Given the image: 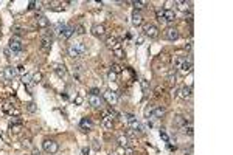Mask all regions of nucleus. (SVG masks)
I'll use <instances>...</instances> for the list:
<instances>
[{
    "mask_svg": "<svg viewBox=\"0 0 233 155\" xmlns=\"http://www.w3.org/2000/svg\"><path fill=\"white\" fill-rule=\"evenodd\" d=\"M86 51H87V47H86L84 42H75L67 48V55L72 59H79Z\"/></svg>",
    "mask_w": 233,
    "mask_h": 155,
    "instance_id": "nucleus-1",
    "label": "nucleus"
},
{
    "mask_svg": "<svg viewBox=\"0 0 233 155\" xmlns=\"http://www.w3.org/2000/svg\"><path fill=\"white\" fill-rule=\"evenodd\" d=\"M179 68H180L182 75H188V73H191V70H193V57L190 56L188 59H183L182 64L179 65Z\"/></svg>",
    "mask_w": 233,
    "mask_h": 155,
    "instance_id": "nucleus-6",
    "label": "nucleus"
},
{
    "mask_svg": "<svg viewBox=\"0 0 233 155\" xmlns=\"http://www.w3.org/2000/svg\"><path fill=\"white\" fill-rule=\"evenodd\" d=\"M3 112L8 113V115H11V116H19L20 115V110L17 109V107H12L11 104H5L3 106Z\"/></svg>",
    "mask_w": 233,
    "mask_h": 155,
    "instance_id": "nucleus-16",
    "label": "nucleus"
},
{
    "mask_svg": "<svg viewBox=\"0 0 233 155\" xmlns=\"http://www.w3.org/2000/svg\"><path fill=\"white\" fill-rule=\"evenodd\" d=\"M87 101L92 107H95V109H101L103 107V98H100L98 95H89Z\"/></svg>",
    "mask_w": 233,
    "mask_h": 155,
    "instance_id": "nucleus-9",
    "label": "nucleus"
},
{
    "mask_svg": "<svg viewBox=\"0 0 233 155\" xmlns=\"http://www.w3.org/2000/svg\"><path fill=\"white\" fill-rule=\"evenodd\" d=\"M160 137H162L163 140H165V141H168V135H166L165 132H160Z\"/></svg>",
    "mask_w": 233,
    "mask_h": 155,
    "instance_id": "nucleus-48",
    "label": "nucleus"
},
{
    "mask_svg": "<svg viewBox=\"0 0 233 155\" xmlns=\"http://www.w3.org/2000/svg\"><path fill=\"white\" fill-rule=\"evenodd\" d=\"M22 84H23V85H30V84H31V75H30V73H25V75H22Z\"/></svg>",
    "mask_w": 233,
    "mask_h": 155,
    "instance_id": "nucleus-30",
    "label": "nucleus"
},
{
    "mask_svg": "<svg viewBox=\"0 0 233 155\" xmlns=\"http://www.w3.org/2000/svg\"><path fill=\"white\" fill-rule=\"evenodd\" d=\"M53 70H54V73H56L58 78H62L64 79L67 76V68H65L64 64H53Z\"/></svg>",
    "mask_w": 233,
    "mask_h": 155,
    "instance_id": "nucleus-10",
    "label": "nucleus"
},
{
    "mask_svg": "<svg viewBox=\"0 0 233 155\" xmlns=\"http://www.w3.org/2000/svg\"><path fill=\"white\" fill-rule=\"evenodd\" d=\"M168 81L169 82H176V68H173L168 73Z\"/></svg>",
    "mask_w": 233,
    "mask_h": 155,
    "instance_id": "nucleus-32",
    "label": "nucleus"
},
{
    "mask_svg": "<svg viewBox=\"0 0 233 155\" xmlns=\"http://www.w3.org/2000/svg\"><path fill=\"white\" fill-rule=\"evenodd\" d=\"M141 89H143V92H148V89H149V82L146 79H143L141 81Z\"/></svg>",
    "mask_w": 233,
    "mask_h": 155,
    "instance_id": "nucleus-40",
    "label": "nucleus"
},
{
    "mask_svg": "<svg viewBox=\"0 0 233 155\" xmlns=\"http://www.w3.org/2000/svg\"><path fill=\"white\" fill-rule=\"evenodd\" d=\"M42 149L47 154H56L59 151V144L54 140H45L42 143Z\"/></svg>",
    "mask_w": 233,
    "mask_h": 155,
    "instance_id": "nucleus-3",
    "label": "nucleus"
},
{
    "mask_svg": "<svg viewBox=\"0 0 233 155\" xmlns=\"http://www.w3.org/2000/svg\"><path fill=\"white\" fill-rule=\"evenodd\" d=\"M163 115H165V109H163V107H154V110L151 112V115H149L148 119H159Z\"/></svg>",
    "mask_w": 233,
    "mask_h": 155,
    "instance_id": "nucleus-14",
    "label": "nucleus"
},
{
    "mask_svg": "<svg viewBox=\"0 0 233 155\" xmlns=\"http://www.w3.org/2000/svg\"><path fill=\"white\" fill-rule=\"evenodd\" d=\"M132 5L135 6V11H138L141 8H145L146 6V2H132Z\"/></svg>",
    "mask_w": 233,
    "mask_h": 155,
    "instance_id": "nucleus-33",
    "label": "nucleus"
},
{
    "mask_svg": "<svg viewBox=\"0 0 233 155\" xmlns=\"http://www.w3.org/2000/svg\"><path fill=\"white\" fill-rule=\"evenodd\" d=\"M92 147H93V151H100L101 149V144H100V141L98 140H95V141H92Z\"/></svg>",
    "mask_w": 233,
    "mask_h": 155,
    "instance_id": "nucleus-38",
    "label": "nucleus"
},
{
    "mask_svg": "<svg viewBox=\"0 0 233 155\" xmlns=\"http://www.w3.org/2000/svg\"><path fill=\"white\" fill-rule=\"evenodd\" d=\"M129 127H131L132 130H135L137 133H141V132H143V126L138 123V119H135V121H132V123H129Z\"/></svg>",
    "mask_w": 233,
    "mask_h": 155,
    "instance_id": "nucleus-25",
    "label": "nucleus"
},
{
    "mask_svg": "<svg viewBox=\"0 0 233 155\" xmlns=\"http://www.w3.org/2000/svg\"><path fill=\"white\" fill-rule=\"evenodd\" d=\"M8 48L11 50V53H12V55H17V53H20V51H22V48H23L22 39H20V37H17V36L11 37V40H10V45H8Z\"/></svg>",
    "mask_w": 233,
    "mask_h": 155,
    "instance_id": "nucleus-2",
    "label": "nucleus"
},
{
    "mask_svg": "<svg viewBox=\"0 0 233 155\" xmlns=\"http://www.w3.org/2000/svg\"><path fill=\"white\" fill-rule=\"evenodd\" d=\"M174 124L180 129L183 124H187V118H183V116H176V118H174Z\"/></svg>",
    "mask_w": 233,
    "mask_h": 155,
    "instance_id": "nucleus-28",
    "label": "nucleus"
},
{
    "mask_svg": "<svg viewBox=\"0 0 233 155\" xmlns=\"http://www.w3.org/2000/svg\"><path fill=\"white\" fill-rule=\"evenodd\" d=\"M123 116L126 118L127 123H132V121H135V119H137V116H135V115H132V113H125Z\"/></svg>",
    "mask_w": 233,
    "mask_h": 155,
    "instance_id": "nucleus-35",
    "label": "nucleus"
},
{
    "mask_svg": "<svg viewBox=\"0 0 233 155\" xmlns=\"http://www.w3.org/2000/svg\"><path fill=\"white\" fill-rule=\"evenodd\" d=\"M180 132L183 133V135L193 137V133H194V127H193V124H183V126L180 127Z\"/></svg>",
    "mask_w": 233,
    "mask_h": 155,
    "instance_id": "nucleus-21",
    "label": "nucleus"
},
{
    "mask_svg": "<svg viewBox=\"0 0 233 155\" xmlns=\"http://www.w3.org/2000/svg\"><path fill=\"white\" fill-rule=\"evenodd\" d=\"M36 22H37V26H40V28H48V25H50V20L47 19L44 14H37L36 16Z\"/></svg>",
    "mask_w": 233,
    "mask_h": 155,
    "instance_id": "nucleus-19",
    "label": "nucleus"
},
{
    "mask_svg": "<svg viewBox=\"0 0 233 155\" xmlns=\"http://www.w3.org/2000/svg\"><path fill=\"white\" fill-rule=\"evenodd\" d=\"M174 5H177V8L180 11H191V8H193L191 2H174Z\"/></svg>",
    "mask_w": 233,
    "mask_h": 155,
    "instance_id": "nucleus-22",
    "label": "nucleus"
},
{
    "mask_svg": "<svg viewBox=\"0 0 233 155\" xmlns=\"http://www.w3.org/2000/svg\"><path fill=\"white\" fill-rule=\"evenodd\" d=\"M162 19H163V22H174L176 20V14H174V11L173 9H169V8H165V9H162Z\"/></svg>",
    "mask_w": 233,
    "mask_h": 155,
    "instance_id": "nucleus-7",
    "label": "nucleus"
},
{
    "mask_svg": "<svg viewBox=\"0 0 233 155\" xmlns=\"http://www.w3.org/2000/svg\"><path fill=\"white\" fill-rule=\"evenodd\" d=\"M143 40H145V36H138V37H137V45L143 44Z\"/></svg>",
    "mask_w": 233,
    "mask_h": 155,
    "instance_id": "nucleus-46",
    "label": "nucleus"
},
{
    "mask_svg": "<svg viewBox=\"0 0 233 155\" xmlns=\"http://www.w3.org/2000/svg\"><path fill=\"white\" fill-rule=\"evenodd\" d=\"M165 37L168 40H177V39L180 37V34H179V31H177L176 28H168L165 31Z\"/></svg>",
    "mask_w": 233,
    "mask_h": 155,
    "instance_id": "nucleus-17",
    "label": "nucleus"
},
{
    "mask_svg": "<svg viewBox=\"0 0 233 155\" xmlns=\"http://www.w3.org/2000/svg\"><path fill=\"white\" fill-rule=\"evenodd\" d=\"M114 53H115L116 57H125V51H123L121 47H120V48H116V50H114Z\"/></svg>",
    "mask_w": 233,
    "mask_h": 155,
    "instance_id": "nucleus-36",
    "label": "nucleus"
},
{
    "mask_svg": "<svg viewBox=\"0 0 233 155\" xmlns=\"http://www.w3.org/2000/svg\"><path fill=\"white\" fill-rule=\"evenodd\" d=\"M20 129H22V124H11V130H14V132H19Z\"/></svg>",
    "mask_w": 233,
    "mask_h": 155,
    "instance_id": "nucleus-44",
    "label": "nucleus"
},
{
    "mask_svg": "<svg viewBox=\"0 0 233 155\" xmlns=\"http://www.w3.org/2000/svg\"><path fill=\"white\" fill-rule=\"evenodd\" d=\"M116 78H118V75H116L115 71H112V70L109 71V75H107V79L111 81V82H115V81H116Z\"/></svg>",
    "mask_w": 233,
    "mask_h": 155,
    "instance_id": "nucleus-34",
    "label": "nucleus"
},
{
    "mask_svg": "<svg viewBox=\"0 0 233 155\" xmlns=\"http://www.w3.org/2000/svg\"><path fill=\"white\" fill-rule=\"evenodd\" d=\"M111 70H112V71H115L116 75H118V73H121V70H123V68H121L120 65H115V64H114V65L111 67Z\"/></svg>",
    "mask_w": 233,
    "mask_h": 155,
    "instance_id": "nucleus-41",
    "label": "nucleus"
},
{
    "mask_svg": "<svg viewBox=\"0 0 233 155\" xmlns=\"http://www.w3.org/2000/svg\"><path fill=\"white\" fill-rule=\"evenodd\" d=\"M12 33H16V34H19V33H20V26H14V28H12Z\"/></svg>",
    "mask_w": 233,
    "mask_h": 155,
    "instance_id": "nucleus-49",
    "label": "nucleus"
},
{
    "mask_svg": "<svg viewBox=\"0 0 233 155\" xmlns=\"http://www.w3.org/2000/svg\"><path fill=\"white\" fill-rule=\"evenodd\" d=\"M65 28V23H61V22H58L56 25H54V33H58V34H61V33H62V30Z\"/></svg>",
    "mask_w": 233,
    "mask_h": 155,
    "instance_id": "nucleus-31",
    "label": "nucleus"
},
{
    "mask_svg": "<svg viewBox=\"0 0 233 155\" xmlns=\"http://www.w3.org/2000/svg\"><path fill=\"white\" fill-rule=\"evenodd\" d=\"M26 110L31 112V113L36 112V104H34V103H28V104H26Z\"/></svg>",
    "mask_w": 233,
    "mask_h": 155,
    "instance_id": "nucleus-39",
    "label": "nucleus"
},
{
    "mask_svg": "<svg viewBox=\"0 0 233 155\" xmlns=\"http://www.w3.org/2000/svg\"><path fill=\"white\" fill-rule=\"evenodd\" d=\"M73 33H75V26H72V25H65V28L62 30V33H61V37H62L64 40H67V39H70L72 36H73Z\"/></svg>",
    "mask_w": 233,
    "mask_h": 155,
    "instance_id": "nucleus-15",
    "label": "nucleus"
},
{
    "mask_svg": "<svg viewBox=\"0 0 233 155\" xmlns=\"http://www.w3.org/2000/svg\"><path fill=\"white\" fill-rule=\"evenodd\" d=\"M5 55L8 56V57H11V50L10 48H5Z\"/></svg>",
    "mask_w": 233,
    "mask_h": 155,
    "instance_id": "nucleus-52",
    "label": "nucleus"
},
{
    "mask_svg": "<svg viewBox=\"0 0 233 155\" xmlns=\"http://www.w3.org/2000/svg\"><path fill=\"white\" fill-rule=\"evenodd\" d=\"M103 126H104L106 129H112V126H114V119H112V116L104 115V118H103Z\"/></svg>",
    "mask_w": 233,
    "mask_h": 155,
    "instance_id": "nucleus-26",
    "label": "nucleus"
},
{
    "mask_svg": "<svg viewBox=\"0 0 233 155\" xmlns=\"http://www.w3.org/2000/svg\"><path fill=\"white\" fill-rule=\"evenodd\" d=\"M109 155H116V154H109Z\"/></svg>",
    "mask_w": 233,
    "mask_h": 155,
    "instance_id": "nucleus-56",
    "label": "nucleus"
},
{
    "mask_svg": "<svg viewBox=\"0 0 233 155\" xmlns=\"http://www.w3.org/2000/svg\"><path fill=\"white\" fill-rule=\"evenodd\" d=\"M40 81H42V73H34V75H31V82L33 84H39Z\"/></svg>",
    "mask_w": 233,
    "mask_h": 155,
    "instance_id": "nucleus-29",
    "label": "nucleus"
},
{
    "mask_svg": "<svg viewBox=\"0 0 233 155\" xmlns=\"http://www.w3.org/2000/svg\"><path fill=\"white\" fill-rule=\"evenodd\" d=\"M143 36L145 37H149V39H157L159 37V28L155 25H145L143 28Z\"/></svg>",
    "mask_w": 233,
    "mask_h": 155,
    "instance_id": "nucleus-4",
    "label": "nucleus"
},
{
    "mask_svg": "<svg viewBox=\"0 0 233 155\" xmlns=\"http://www.w3.org/2000/svg\"><path fill=\"white\" fill-rule=\"evenodd\" d=\"M23 146L30 147V146H31V144H30V140H23Z\"/></svg>",
    "mask_w": 233,
    "mask_h": 155,
    "instance_id": "nucleus-53",
    "label": "nucleus"
},
{
    "mask_svg": "<svg viewBox=\"0 0 233 155\" xmlns=\"http://www.w3.org/2000/svg\"><path fill=\"white\" fill-rule=\"evenodd\" d=\"M92 34L95 36V37H103L106 34V28H104V25H93L92 26Z\"/></svg>",
    "mask_w": 233,
    "mask_h": 155,
    "instance_id": "nucleus-13",
    "label": "nucleus"
},
{
    "mask_svg": "<svg viewBox=\"0 0 233 155\" xmlns=\"http://www.w3.org/2000/svg\"><path fill=\"white\" fill-rule=\"evenodd\" d=\"M75 103H76V104L79 106L81 103H83V98H81V96H76V99H75Z\"/></svg>",
    "mask_w": 233,
    "mask_h": 155,
    "instance_id": "nucleus-47",
    "label": "nucleus"
},
{
    "mask_svg": "<svg viewBox=\"0 0 233 155\" xmlns=\"http://www.w3.org/2000/svg\"><path fill=\"white\" fill-rule=\"evenodd\" d=\"M17 71L22 73V75H25V68H23V67H17Z\"/></svg>",
    "mask_w": 233,
    "mask_h": 155,
    "instance_id": "nucleus-50",
    "label": "nucleus"
},
{
    "mask_svg": "<svg viewBox=\"0 0 233 155\" xmlns=\"http://www.w3.org/2000/svg\"><path fill=\"white\" fill-rule=\"evenodd\" d=\"M131 19H132V25L134 26H140L143 23V16L140 14V11H134Z\"/></svg>",
    "mask_w": 233,
    "mask_h": 155,
    "instance_id": "nucleus-20",
    "label": "nucleus"
},
{
    "mask_svg": "<svg viewBox=\"0 0 233 155\" xmlns=\"http://www.w3.org/2000/svg\"><path fill=\"white\" fill-rule=\"evenodd\" d=\"M81 152H83V155H89V149H87V147H83Z\"/></svg>",
    "mask_w": 233,
    "mask_h": 155,
    "instance_id": "nucleus-51",
    "label": "nucleus"
},
{
    "mask_svg": "<svg viewBox=\"0 0 233 155\" xmlns=\"http://www.w3.org/2000/svg\"><path fill=\"white\" fill-rule=\"evenodd\" d=\"M16 75H17V70L14 68V67H6V68L3 70V73H2V76L5 78L6 82H8V81H12L16 78Z\"/></svg>",
    "mask_w": 233,
    "mask_h": 155,
    "instance_id": "nucleus-8",
    "label": "nucleus"
},
{
    "mask_svg": "<svg viewBox=\"0 0 233 155\" xmlns=\"http://www.w3.org/2000/svg\"><path fill=\"white\" fill-rule=\"evenodd\" d=\"M40 5H42V2H30L28 8L30 9H36V8H40Z\"/></svg>",
    "mask_w": 233,
    "mask_h": 155,
    "instance_id": "nucleus-37",
    "label": "nucleus"
},
{
    "mask_svg": "<svg viewBox=\"0 0 233 155\" xmlns=\"http://www.w3.org/2000/svg\"><path fill=\"white\" fill-rule=\"evenodd\" d=\"M116 155H134V149L132 147H118Z\"/></svg>",
    "mask_w": 233,
    "mask_h": 155,
    "instance_id": "nucleus-27",
    "label": "nucleus"
},
{
    "mask_svg": "<svg viewBox=\"0 0 233 155\" xmlns=\"http://www.w3.org/2000/svg\"><path fill=\"white\" fill-rule=\"evenodd\" d=\"M179 96H180L182 99H190L191 96H193V87H191V85L182 87L180 92H179Z\"/></svg>",
    "mask_w": 233,
    "mask_h": 155,
    "instance_id": "nucleus-11",
    "label": "nucleus"
},
{
    "mask_svg": "<svg viewBox=\"0 0 233 155\" xmlns=\"http://www.w3.org/2000/svg\"><path fill=\"white\" fill-rule=\"evenodd\" d=\"M50 48H51V36L42 37V40H40V50H42L44 53H48Z\"/></svg>",
    "mask_w": 233,
    "mask_h": 155,
    "instance_id": "nucleus-12",
    "label": "nucleus"
},
{
    "mask_svg": "<svg viewBox=\"0 0 233 155\" xmlns=\"http://www.w3.org/2000/svg\"><path fill=\"white\" fill-rule=\"evenodd\" d=\"M33 155H40V152L39 151H33Z\"/></svg>",
    "mask_w": 233,
    "mask_h": 155,
    "instance_id": "nucleus-55",
    "label": "nucleus"
},
{
    "mask_svg": "<svg viewBox=\"0 0 233 155\" xmlns=\"http://www.w3.org/2000/svg\"><path fill=\"white\" fill-rule=\"evenodd\" d=\"M79 126H81V129H83V130H90L93 127L90 118H83V119H81V123H79Z\"/></svg>",
    "mask_w": 233,
    "mask_h": 155,
    "instance_id": "nucleus-23",
    "label": "nucleus"
},
{
    "mask_svg": "<svg viewBox=\"0 0 233 155\" xmlns=\"http://www.w3.org/2000/svg\"><path fill=\"white\" fill-rule=\"evenodd\" d=\"M0 39H2V33H0Z\"/></svg>",
    "mask_w": 233,
    "mask_h": 155,
    "instance_id": "nucleus-57",
    "label": "nucleus"
},
{
    "mask_svg": "<svg viewBox=\"0 0 233 155\" xmlns=\"http://www.w3.org/2000/svg\"><path fill=\"white\" fill-rule=\"evenodd\" d=\"M126 133H127L126 137H135V135H137V132H135V130H132L131 127H129V129H126Z\"/></svg>",
    "mask_w": 233,
    "mask_h": 155,
    "instance_id": "nucleus-45",
    "label": "nucleus"
},
{
    "mask_svg": "<svg viewBox=\"0 0 233 155\" xmlns=\"http://www.w3.org/2000/svg\"><path fill=\"white\" fill-rule=\"evenodd\" d=\"M116 143H118V146L120 147H129V137H126V135H120L118 137V140H116Z\"/></svg>",
    "mask_w": 233,
    "mask_h": 155,
    "instance_id": "nucleus-24",
    "label": "nucleus"
},
{
    "mask_svg": "<svg viewBox=\"0 0 233 155\" xmlns=\"http://www.w3.org/2000/svg\"><path fill=\"white\" fill-rule=\"evenodd\" d=\"M75 31H76V34H84V33H86V30H84V26H83V25H78Z\"/></svg>",
    "mask_w": 233,
    "mask_h": 155,
    "instance_id": "nucleus-43",
    "label": "nucleus"
},
{
    "mask_svg": "<svg viewBox=\"0 0 233 155\" xmlns=\"http://www.w3.org/2000/svg\"><path fill=\"white\" fill-rule=\"evenodd\" d=\"M185 50H191V42H190V44H187V45H185Z\"/></svg>",
    "mask_w": 233,
    "mask_h": 155,
    "instance_id": "nucleus-54",
    "label": "nucleus"
},
{
    "mask_svg": "<svg viewBox=\"0 0 233 155\" xmlns=\"http://www.w3.org/2000/svg\"><path fill=\"white\" fill-rule=\"evenodd\" d=\"M152 110H154V106H151V107L148 106L146 109H145V116H146V118H149V115H151V112H152Z\"/></svg>",
    "mask_w": 233,
    "mask_h": 155,
    "instance_id": "nucleus-42",
    "label": "nucleus"
},
{
    "mask_svg": "<svg viewBox=\"0 0 233 155\" xmlns=\"http://www.w3.org/2000/svg\"><path fill=\"white\" fill-rule=\"evenodd\" d=\"M103 98L106 99V103L109 106H116V104H118V95H116L115 92H112V90H106L104 93H103Z\"/></svg>",
    "mask_w": 233,
    "mask_h": 155,
    "instance_id": "nucleus-5",
    "label": "nucleus"
},
{
    "mask_svg": "<svg viewBox=\"0 0 233 155\" xmlns=\"http://www.w3.org/2000/svg\"><path fill=\"white\" fill-rule=\"evenodd\" d=\"M106 47H107L109 50L114 51V50H116V48H120L121 45H120V42H118V39H116V37H109V39L106 40Z\"/></svg>",
    "mask_w": 233,
    "mask_h": 155,
    "instance_id": "nucleus-18",
    "label": "nucleus"
}]
</instances>
